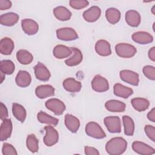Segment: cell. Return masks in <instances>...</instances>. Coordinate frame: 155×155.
<instances>
[{
	"instance_id": "obj_15",
	"label": "cell",
	"mask_w": 155,
	"mask_h": 155,
	"mask_svg": "<svg viewBox=\"0 0 155 155\" xmlns=\"http://www.w3.org/2000/svg\"><path fill=\"white\" fill-rule=\"evenodd\" d=\"M94 48L96 52L102 56H108L111 54L110 43L104 39L97 41L95 44Z\"/></svg>"
},
{
	"instance_id": "obj_27",
	"label": "cell",
	"mask_w": 155,
	"mask_h": 155,
	"mask_svg": "<svg viewBox=\"0 0 155 155\" xmlns=\"http://www.w3.org/2000/svg\"><path fill=\"white\" fill-rule=\"evenodd\" d=\"M15 47L13 41L10 38L5 37L1 39L0 41V52L2 54H10Z\"/></svg>"
},
{
	"instance_id": "obj_12",
	"label": "cell",
	"mask_w": 155,
	"mask_h": 155,
	"mask_svg": "<svg viewBox=\"0 0 155 155\" xmlns=\"http://www.w3.org/2000/svg\"><path fill=\"white\" fill-rule=\"evenodd\" d=\"M21 27L24 32L28 35H35L39 30L38 23L31 19H22L21 21Z\"/></svg>"
},
{
	"instance_id": "obj_4",
	"label": "cell",
	"mask_w": 155,
	"mask_h": 155,
	"mask_svg": "<svg viewBox=\"0 0 155 155\" xmlns=\"http://www.w3.org/2000/svg\"><path fill=\"white\" fill-rule=\"evenodd\" d=\"M45 105L48 110L57 116L62 114L66 108L64 103L56 98H51L47 100L45 103Z\"/></svg>"
},
{
	"instance_id": "obj_5",
	"label": "cell",
	"mask_w": 155,
	"mask_h": 155,
	"mask_svg": "<svg viewBox=\"0 0 155 155\" xmlns=\"http://www.w3.org/2000/svg\"><path fill=\"white\" fill-rule=\"evenodd\" d=\"M45 135L43 138L44 144L47 147H51L55 145L59 140V134L53 127L50 125L44 127Z\"/></svg>"
},
{
	"instance_id": "obj_24",
	"label": "cell",
	"mask_w": 155,
	"mask_h": 155,
	"mask_svg": "<svg viewBox=\"0 0 155 155\" xmlns=\"http://www.w3.org/2000/svg\"><path fill=\"white\" fill-rule=\"evenodd\" d=\"M113 93L114 95L117 97L127 99L133 94V90L131 88L117 83L115 84L113 87Z\"/></svg>"
},
{
	"instance_id": "obj_14",
	"label": "cell",
	"mask_w": 155,
	"mask_h": 155,
	"mask_svg": "<svg viewBox=\"0 0 155 155\" xmlns=\"http://www.w3.org/2000/svg\"><path fill=\"white\" fill-rule=\"evenodd\" d=\"M101 14V8L97 6L94 5L84 12L83 18L87 22H94L99 18Z\"/></svg>"
},
{
	"instance_id": "obj_11",
	"label": "cell",
	"mask_w": 155,
	"mask_h": 155,
	"mask_svg": "<svg viewBox=\"0 0 155 155\" xmlns=\"http://www.w3.org/2000/svg\"><path fill=\"white\" fill-rule=\"evenodd\" d=\"M35 74L39 81H47L50 79L51 74L48 69L41 62H38V64L34 67Z\"/></svg>"
},
{
	"instance_id": "obj_17",
	"label": "cell",
	"mask_w": 155,
	"mask_h": 155,
	"mask_svg": "<svg viewBox=\"0 0 155 155\" xmlns=\"http://www.w3.org/2000/svg\"><path fill=\"white\" fill-rule=\"evenodd\" d=\"M132 39L139 44H147L153 41V37L149 33L146 31H137L131 36Z\"/></svg>"
},
{
	"instance_id": "obj_22",
	"label": "cell",
	"mask_w": 155,
	"mask_h": 155,
	"mask_svg": "<svg viewBox=\"0 0 155 155\" xmlns=\"http://www.w3.org/2000/svg\"><path fill=\"white\" fill-rule=\"evenodd\" d=\"M62 85L66 91L70 93L79 92L82 88L81 83L73 78L65 79L62 83Z\"/></svg>"
},
{
	"instance_id": "obj_8",
	"label": "cell",
	"mask_w": 155,
	"mask_h": 155,
	"mask_svg": "<svg viewBox=\"0 0 155 155\" xmlns=\"http://www.w3.org/2000/svg\"><path fill=\"white\" fill-rule=\"evenodd\" d=\"M91 87L94 91L102 93L109 89V84L107 79L99 74H97L91 81Z\"/></svg>"
},
{
	"instance_id": "obj_29",
	"label": "cell",
	"mask_w": 155,
	"mask_h": 155,
	"mask_svg": "<svg viewBox=\"0 0 155 155\" xmlns=\"http://www.w3.org/2000/svg\"><path fill=\"white\" fill-rule=\"evenodd\" d=\"M131 105L134 110L142 112L147 110L150 106V102L142 97H135L131 101Z\"/></svg>"
},
{
	"instance_id": "obj_23",
	"label": "cell",
	"mask_w": 155,
	"mask_h": 155,
	"mask_svg": "<svg viewBox=\"0 0 155 155\" xmlns=\"http://www.w3.org/2000/svg\"><path fill=\"white\" fill-rule=\"evenodd\" d=\"M105 107L109 111L120 113L124 112L125 110L126 105L122 101L112 99L109 100L105 103Z\"/></svg>"
},
{
	"instance_id": "obj_20",
	"label": "cell",
	"mask_w": 155,
	"mask_h": 155,
	"mask_svg": "<svg viewBox=\"0 0 155 155\" xmlns=\"http://www.w3.org/2000/svg\"><path fill=\"white\" fill-rule=\"evenodd\" d=\"M72 51V56L65 61V63L69 67H74L79 65L83 59V55L80 50L77 48H70Z\"/></svg>"
},
{
	"instance_id": "obj_46",
	"label": "cell",
	"mask_w": 155,
	"mask_h": 155,
	"mask_svg": "<svg viewBox=\"0 0 155 155\" xmlns=\"http://www.w3.org/2000/svg\"><path fill=\"white\" fill-rule=\"evenodd\" d=\"M4 79H5V74L2 71H1V83H2Z\"/></svg>"
},
{
	"instance_id": "obj_21",
	"label": "cell",
	"mask_w": 155,
	"mask_h": 155,
	"mask_svg": "<svg viewBox=\"0 0 155 155\" xmlns=\"http://www.w3.org/2000/svg\"><path fill=\"white\" fill-rule=\"evenodd\" d=\"M12 132V122L10 119H5L2 120L0 128V140L4 141L8 139Z\"/></svg>"
},
{
	"instance_id": "obj_47",
	"label": "cell",
	"mask_w": 155,
	"mask_h": 155,
	"mask_svg": "<svg viewBox=\"0 0 155 155\" xmlns=\"http://www.w3.org/2000/svg\"><path fill=\"white\" fill-rule=\"evenodd\" d=\"M154 6H153V7H152V8H151V12H152V13H153V15H155V12H154Z\"/></svg>"
},
{
	"instance_id": "obj_6",
	"label": "cell",
	"mask_w": 155,
	"mask_h": 155,
	"mask_svg": "<svg viewBox=\"0 0 155 155\" xmlns=\"http://www.w3.org/2000/svg\"><path fill=\"white\" fill-rule=\"evenodd\" d=\"M104 123L110 133H119L121 132L120 119L118 116H107L104 118Z\"/></svg>"
},
{
	"instance_id": "obj_3",
	"label": "cell",
	"mask_w": 155,
	"mask_h": 155,
	"mask_svg": "<svg viewBox=\"0 0 155 155\" xmlns=\"http://www.w3.org/2000/svg\"><path fill=\"white\" fill-rule=\"evenodd\" d=\"M85 131L87 136L97 139L105 137L106 134L101 127L95 122H90L87 124Z\"/></svg>"
},
{
	"instance_id": "obj_42",
	"label": "cell",
	"mask_w": 155,
	"mask_h": 155,
	"mask_svg": "<svg viewBox=\"0 0 155 155\" xmlns=\"http://www.w3.org/2000/svg\"><path fill=\"white\" fill-rule=\"evenodd\" d=\"M84 152L86 155H99V152L96 148L89 146L84 147Z\"/></svg>"
},
{
	"instance_id": "obj_37",
	"label": "cell",
	"mask_w": 155,
	"mask_h": 155,
	"mask_svg": "<svg viewBox=\"0 0 155 155\" xmlns=\"http://www.w3.org/2000/svg\"><path fill=\"white\" fill-rule=\"evenodd\" d=\"M69 4L73 8L80 10L88 6L89 2L86 0H71L69 1Z\"/></svg>"
},
{
	"instance_id": "obj_36",
	"label": "cell",
	"mask_w": 155,
	"mask_h": 155,
	"mask_svg": "<svg viewBox=\"0 0 155 155\" xmlns=\"http://www.w3.org/2000/svg\"><path fill=\"white\" fill-rule=\"evenodd\" d=\"M15 69L14 63L10 60H2L1 61V71L5 74H12Z\"/></svg>"
},
{
	"instance_id": "obj_16",
	"label": "cell",
	"mask_w": 155,
	"mask_h": 155,
	"mask_svg": "<svg viewBox=\"0 0 155 155\" xmlns=\"http://www.w3.org/2000/svg\"><path fill=\"white\" fill-rule=\"evenodd\" d=\"M35 94L39 99H45L54 95V88L50 85H41L35 89Z\"/></svg>"
},
{
	"instance_id": "obj_10",
	"label": "cell",
	"mask_w": 155,
	"mask_h": 155,
	"mask_svg": "<svg viewBox=\"0 0 155 155\" xmlns=\"http://www.w3.org/2000/svg\"><path fill=\"white\" fill-rule=\"evenodd\" d=\"M132 148L134 152L142 155H151L155 153L154 148L140 141L133 142L132 143Z\"/></svg>"
},
{
	"instance_id": "obj_34",
	"label": "cell",
	"mask_w": 155,
	"mask_h": 155,
	"mask_svg": "<svg viewBox=\"0 0 155 155\" xmlns=\"http://www.w3.org/2000/svg\"><path fill=\"white\" fill-rule=\"evenodd\" d=\"M122 121L124 127V133L127 136H132L134 132V123L132 118L128 116H123Z\"/></svg>"
},
{
	"instance_id": "obj_9",
	"label": "cell",
	"mask_w": 155,
	"mask_h": 155,
	"mask_svg": "<svg viewBox=\"0 0 155 155\" xmlns=\"http://www.w3.org/2000/svg\"><path fill=\"white\" fill-rule=\"evenodd\" d=\"M119 76L123 81L129 84L134 86H137L139 84V74L133 71L129 70H121L119 73Z\"/></svg>"
},
{
	"instance_id": "obj_32",
	"label": "cell",
	"mask_w": 155,
	"mask_h": 155,
	"mask_svg": "<svg viewBox=\"0 0 155 155\" xmlns=\"http://www.w3.org/2000/svg\"><path fill=\"white\" fill-rule=\"evenodd\" d=\"M16 58L18 61L21 64L28 65L33 61V56L28 51L21 49L17 51Z\"/></svg>"
},
{
	"instance_id": "obj_2",
	"label": "cell",
	"mask_w": 155,
	"mask_h": 155,
	"mask_svg": "<svg viewBox=\"0 0 155 155\" xmlns=\"http://www.w3.org/2000/svg\"><path fill=\"white\" fill-rule=\"evenodd\" d=\"M115 51L119 57L130 58L136 54L137 49L133 45L127 43H119L115 46Z\"/></svg>"
},
{
	"instance_id": "obj_39",
	"label": "cell",
	"mask_w": 155,
	"mask_h": 155,
	"mask_svg": "<svg viewBox=\"0 0 155 155\" xmlns=\"http://www.w3.org/2000/svg\"><path fill=\"white\" fill-rule=\"evenodd\" d=\"M2 153L4 155H17L18 153L15 147L8 143H4L2 148Z\"/></svg>"
},
{
	"instance_id": "obj_28",
	"label": "cell",
	"mask_w": 155,
	"mask_h": 155,
	"mask_svg": "<svg viewBox=\"0 0 155 155\" xmlns=\"http://www.w3.org/2000/svg\"><path fill=\"white\" fill-rule=\"evenodd\" d=\"M54 16L59 21H65L69 20L71 17V12L64 6H58L53 9Z\"/></svg>"
},
{
	"instance_id": "obj_33",
	"label": "cell",
	"mask_w": 155,
	"mask_h": 155,
	"mask_svg": "<svg viewBox=\"0 0 155 155\" xmlns=\"http://www.w3.org/2000/svg\"><path fill=\"white\" fill-rule=\"evenodd\" d=\"M107 20L111 24L117 23L120 19V12L116 8H109L105 12Z\"/></svg>"
},
{
	"instance_id": "obj_7",
	"label": "cell",
	"mask_w": 155,
	"mask_h": 155,
	"mask_svg": "<svg viewBox=\"0 0 155 155\" xmlns=\"http://www.w3.org/2000/svg\"><path fill=\"white\" fill-rule=\"evenodd\" d=\"M57 38L62 41H74L78 38V35L76 31L71 27H64L56 30Z\"/></svg>"
},
{
	"instance_id": "obj_1",
	"label": "cell",
	"mask_w": 155,
	"mask_h": 155,
	"mask_svg": "<svg viewBox=\"0 0 155 155\" xmlns=\"http://www.w3.org/2000/svg\"><path fill=\"white\" fill-rule=\"evenodd\" d=\"M127 142L121 137H115L110 139L105 145V150L111 155H120L127 150Z\"/></svg>"
},
{
	"instance_id": "obj_30",
	"label": "cell",
	"mask_w": 155,
	"mask_h": 155,
	"mask_svg": "<svg viewBox=\"0 0 155 155\" xmlns=\"http://www.w3.org/2000/svg\"><path fill=\"white\" fill-rule=\"evenodd\" d=\"M12 113L15 118L21 123L24 122L26 118V110L21 104L13 103L12 105Z\"/></svg>"
},
{
	"instance_id": "obj_13",
	"label": "cell",
	"mask_w": 155,
	"mask_h": 155,
	"mask_svg": "<svg viewBox=\"0 0 155 155\" xmlns=\"http://www.w3.org/2000/svg\"><path fill=\"white\" fill-rule=\"evenodd\" d=\"M125 21L127 24L133 27H137L141 21V16L139 13L134 10H128L125 13Z\"/></svg>"
},
{
	"instance_id": "obj_35",
	"label": "cell",
	"mask_w": 155,
	"mask_h": 155,
	"mask_svg": "<svg viewBox=\"0 0 155 155\" xmlns=\"http://www.w3.org/2000/svg\"><path fill=\"white\" fill-rule=\"evenodd\" d=\"M26 145L29 151L32 153H36L39 150L38 139L33 134L28 135L26 139Z\"/></svg>"
},
{
	"instance_id": "obj_43",
	"label": "cell",
	"mask_w": 155,
	"mask_h": 155,
	"mask_svg": "<svg viewBox=\"0 0 155 155\" xmlns=\"http://www.w3.org/2000/svg\"><path fill=\"white\" fill-rule=\"evenodd\" d=\"M12 7V2L8 0H0V10H4Z\"/></svg>"
},
{
	"instance_id": "obj_18",
	"label": "cell",
	"mask_w": 155,
	"mask_h": 155,
	"mask_svg": "<svg viewBox=\"0 0 155 155\" xmlns=\"http://www.w3.org/2000/svg\"><path fill=\"white\" fill-rule=\"evenodd\" d=\"M64 122L67 128L71 133H76L79 128V120L72 114H66L64 117Z\"/></svg>"
},
{
	"instance_id": "obj_38",
	"label": "cell",
	"mask_w": 155,
	"mask_h": 155,
	"mask_svg": "<svg viewBox=\"0 0 155 155\" xmlns=\"http://www.w3.org/2000/svg\"><path fill=\"white\" fill-rule=\"evenodd\" d=\"M143 74L149 79L155 80V68L151 65H146L142 69Z\"/></svg>"
},
{
	"instance_id": "obj_41",
	"label": "cell",
	"mask_w": 155,
	"mask_h": 155,
	"mask_svg": "<svg viewBox=\"0 0 155 155\" xmlns=\"http://www.w3.org/2000/svg\"><path fill=\"white\" fill-rule=\"evenodd\" d=\"M8 116V114L7 108L6 106L2 102H1L0 107V118L2 120H4V119L7 118Z\"/></svg>"
},
{
	"instance_id": "obj_19",
	"label": "cell",
	"mask_w": 155,
	"mask_h": 155,
	"mask_svg": "<svg viewBox=\"0 0 155 155\" xmlns=\"http://www.w3.org/2000/svg\"><path fill=\"white\" fill-rule=\"evenodd\" d=\"M15 82L18 86L25 88L30 85L31 82V75L25 70H19L16 76Z\"/></svg>"
},
{
	"instance_id": "obj_40",
	"label": "cell",
	"mask_w": 155,
	"mask_h": 155,
	"mask_svg": "<svg viewBox=\"0 0 155 155\" xmlns=\"http://www.w3.org/2000/svg\"><path fill=\"white\" fill-rule=\"evenodd\" d=\"M145 133L149 139L153 142H155V128L154 126L150 125H147L144 127Z\"/></svg>"
},
{
	"instance_id": "obj_26",
	"label": "cell",
	"mask_w": 155,
	"mask_h": 155,
	"mask_svg": "<svg viewBox=\"0 0 155 155\" xmlns=\"http://www.w3.org/2000/svg\"><path fill=\"white\" fill-rule=\"evenodd\" d=\"M53 56L59 59L68 58L72 54V51L70 48L64 45H56L53 50Z\"/></svg>"
},
{
	"instance_id": "obj_25",
	"label": "cell",
	"mask_w": 155,
	"mask_h": 155,
	"mask_svg": "<svg viewBox=\"0 0 155 155\" xmlns=\"http://www.w3.org/2000/svg\"><path fill=\"white\" fill-rule=\"evenodd\" d=\"M18 20L19 15L13 12L4 13L0 16V23L5 26H13L18 22Z\"/></svg>"
},
{
	"instance_id": "obj_44",
	"label": "cell",
	"mask_w": 155,
	"mask_h": 155,
	"mask_svg": "<svg viewBox=\"0 0 155 155\" xmlns=\"http://www.w3.org/2000/svg\"><path fill=\"white\" fill-rule=\"evenodd\" d=\"M147 117L150 121L153 122H155V108H152L151 111L148 113Z\"/></svg>"
},
{
	"instance_id": "obj_31",
	"label": "cell",
	"mask_w": 155,
	"mask_h": 155,
	"mask_svg": "<svg viewBox=\"0 0 155 155\" xmlns=\"http://www.w3.org/2000/svg\"><path fill=\"white\" fill-rule=\"evenodd\" d=\"M37 119L38 121L42 124H45L53 126H56L59 123V120L46 113L41 111L37 114Z\"/></svg>"
},
{
	"instance_id": "obj_45",
	"label": "cell",
	"mask_w": 155,
	"mask_h": 155,
	"mask_svg": "<svg viewBox=\"0 0 155 155\" xmlns=\"http://www.w3.org/2000/svg\"><path fill=\"white\" fill-rule=\"evenodd\" d=\"M148 54L150 59H151L152 61H155V47H153L151 48L149 50Z\"/></svg>"
}]
</instances>
